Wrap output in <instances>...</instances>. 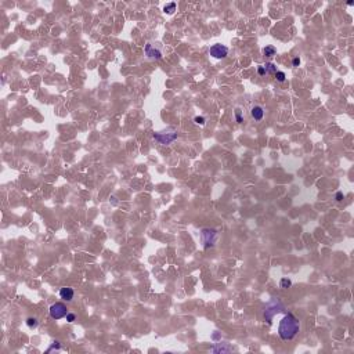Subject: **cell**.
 <instances>
[{"label": "cell", "instance_id": "obj_1", "mask_svg": "<svg viewBox=\"0 0 354 354\" xmlns=\"http://www.w3.org/2000/svg\"><path fill=\"white\" fill-rule=\"evenodd\" d=\"M300 325H299V320L295 317L293 314H285L284 318L279 321L278 325V335L282 340H292V339L299 334Z\"/></svg>", "mask_w": 354, "mask_h": 354}, {"label": "cell", "instance_id": "obj_2", "mask_svg": "<svg viewBox=\"0 0 354 354\" xmlns=\"http://www.w3.org/2000/svg\"><path fill=\"white\" fill-rule=\"evenodd\" d=\"M201 238H202V242H203V246L206 249L212 248L216 244V241H217V231L214 228H203L201 231Z\"/></svg>", "mask_w": 354, "mask_h": 354}, {"label": "cell", "instance_id": "obj_3", "mask_svg": "<svg viewBox=\"0 0 354 354\" xmlns=\"http://www.w3.org/2000/svg\"><path fill=\"white\" fill-rule=\"evenodd\" d=\"M67 314H68V310H67V306L64 303L57 302L50 307V315H51L53 320H61V318L67 317Z\"/></svg>", "mask_w": 354, "mask_h": 354}, {"label": "cell", "instance_id": "obj_4", "mask_svg": "<svg viewBox=\"0 0 354 354\" xmlns=\"http://www.w3.org/2000/svg\"><path fill=\"white\" fill-rule=\"evenodd\" d=\"M281 311H284V307H282L281 303H278V302H271V303L268 304V306L266 307L264 318L267 320V322H268V324H271V320H273V317L275 315V314L281 313Z\"/></svg>", "mask_w": 354, "mask_h": 354}, {"label": "cell", "instance_id": "obj_5", "mask_svg": "<svg viewBox=\"0 0 354 354\" xmlns=\"http://www.w3.org/2000/svg\"><path fill=\"white\" fill-rule=\"evenodd\" d=\"M154 138L162 145H169L177 138L176 133H154Z\"/></svg>", "mask_w": 354, "mask_h": 354}, {"label": "cell", "instance_id": "obj_6", "mask_svg": "<svg viewBox=\"0 0 354 354\" xmlns=\"http://www.w3.org/2000/svg\"><path fill=\"white\" fill-rule=\"evenodd\" d=\"M210 56L214 57V58H225L227 54H228V48L223 46V44H213L209 50Z\"/></svg>", "mask_w": 354, "mask_h": 354}, {"label": "cell", "instance_id": "obj_7", "mask_svg": "<svg viewBox=\"0 0 354 354\" xmlns=\"http://www.w3.org/2000/svg\"><path fill=\"white\" fill-rule=\"evenodd\" d=\"M145 54L149 57V58H157V60H161L162 58V53L159 51V50H157V48H152V46L151 44H145Z\"/></svg>", "mask_w": 354, "mask_h": 354}, {"label": "cell", "instance_id": "obj_8", "mask_svg": "<svg viewBox=\"0 0 354 354\" xmlns=\"http://www.w3.org/2000/svg\"><path fill=\"white\" fill-rule=\"evenodd\" d=\"M250 115H252V118L255 121H262L263 116H264V109L260 105H256V107H253L250 109Z\"/></svg>", "mask_w": 354, "mask_h": 354}, {"label": "cell", "instance_id": "obj_9", "mask_svg": "<svg viewBox=\"0 0 354 354\" xmlns=\"http://www.w3.org/2000/svg\"><path fill=\"white\" fill-rule=\"evenodd\" d=\"M60 298L65 302H71L73 299V289L72 288H61L60 290Z\"/></svg>", "mask_w": 354, "mask_h": 354}, {"label": "cell", "instance_id": "obj_10", "mask_svg": "<svg viewBox=\"0 0 354 354\" xmlns=\"http://www.w3.org/2000/svg\"><path fill=\"white\" fill-rule=\"evenodd\" d=\"M275 53H277V50H275L274 46H266V47L263 48V54H264L266 57H273Z\"/></svg>", "mask_w": 354, "mask_h": 354}, {"label": "cell", "instance_id": "obj_11", "mask_svg": "<svg viewBox=\"0 0 354 354\" xmlns=\"http://www.w3.org/2000/svg\"><path fill=\"white\" fill-rule=\"evenodd\" d=\"M212 350H213V353H228V351H231L233 349L228 346H221V344H219V346H214Z\"/></svg>", "mask_w": 354, "mask_h": 354}, {"label": "cell", "instance_id": "obj_12", "mask_svg": "<svg viewBox=\"0 0 354 354\" xmlns=\"http://www.w3.org/2000/svg\"><path fill=\"white\" fill-rule=\"evenodd\" d=\"M264 69H266V72L274 73V75H275V72H277V67H275L273 62H267V64L264 65Z\"/></svg>", "mask_w": 354, "mask_h": 354}, {"label": "cell", "instance_id": "obj_13", "mask_svg": "<svg viewBox=\"0 0 354 354\" xmlns=\"http://www.w3.org/2000/svg\"><path fill=\"white\" fill-rule=\"evenodd\" d=\"M174 10H176V3H169L163 7V11H165L166 14H173Z\"/></svg>", "mask_w": 354, "mask_h": 354}, {"label": "cell", "instance_id": "obj_14", "mask_svg": "<svg viewBox=\"0 0 354 354\" xmlns=\"http://www.w3.org/2000/svg\"><path fill=\"white\" fill-rule=\"evenodd\" d=\"M26 325H28L29 328H36V326L39 325V322H37L36 318L31 317V318H28V320H26Z\"/></svg>", "mask_w": 354, "mask_h": 354}, {"label": "cell", "instance_id": "obj_15", "mask_svg": "<svg viewBox=\"0 0 354 354\" xmlns=\"http://www.w3.org/2000/svg\"><path fill=\"white\" fill-rule=\"evenodd\" d=\"M279 285H281V288L286 289V288H289V286L292 285V281H290V279H288V278H282L281 281H279Z\"/></svg>", "mask_w": 354, "mask_h": 354}, {"label": "cell", "instance_id": "obj_16", "mask_svg": "<svg viewBox=\"0 0 354 354\" xmlns=\"http://www.w3.org/2000/svg\"><path fill=\"white\" fill-rule=\"evenodd\" d=\"M285 78H286L285 73L281 72V71H277V72H275V79H277L278 82H284L285 80Z\"/></svg>", "mask_w": 354, "mask_h": 354}, {"label": "cell", "instance_id": "obj_17", "mask_svg": "<svg viewBox=\"0 0 354 354\" xmlns=\"http://www.w3.org/2000/svg\"><path fill=\"white\" fill-rule=\"evenodd\" d=\"M60 349H61L60 342H54V343L51 344V346H50V347L47 349V353H50L51 350H60Z\"/></svg>", "mask_w": 354, "mask_h": 354}, {"label": "cell", "instance_id": "obj_18", "mask_svg": "<svg viewBox=\"0 0 354 354\" xmlns=\"http://www.w3.org/2000/svg\"><path fill=\"white\" fill-rule=\"evenodd\" d=\"M194 122L197 123V125H205V118L203 116H195L194 118Z\"/></svg>", "mask_w": 354, "mask_h": 354}, {"label": "cell", "instance_id": "obj_19", "mask_svg": "<svg viewBox=\"0 0 354 354\" xmlns=\"http://www.w3.org/2000/svg\"><path fill=\"white\" fill-rule=\"evenodd\" d=\"M235 118H237V122L238 123H242L244 119H242V115H241V109H235Z\"/></svg>", "mask_w": 354, "mask_h": 354}, {"label": "cell", "instance_id": "obj_20", "mask_svg": "<svg viewBox=\"0 0 354 354\" xmlns=\"http://www.w3.org/2000/svg\"><path fill=\"white\" fill-rule=\"evenodd\" d=\"M75 318H76V315H75L73 313H68V314H67V321H68V322H73V321H75Z\"/></svg>", "mask_w": 354, "mask_h": 354}, {"label": "cell", "instance_id": "obj_21", "mask_svg": "<svg viewBox=\"0 0 354 354\" xmlns=\"http://www.w3.org/2000/svg\"><path fill=\"white\" fill-rule=\"evenodd\" d=\"M336 201H342L343 198H344V195H343V192H336Z\"/></svg>", "mask_w": 354, "mask_h": 354}, {"label": "cell", "instance_id": "obj_22", "mask_svg": "<svg viewBox=\"0 0 354 354\" xmlns=\"http://www.w3.org/2000/svg\"><path fill=\"white\" fill-rule=\"evenodd\" d=\"M257 73H259V75H262V76H263V75H264V73H266V69H264V67H259V68H257Z\"/></svg>", "mask_w": 354, "mask_h": 354}, {"label": "cell", "instance_id": "obj_23", "mask_svg": "<svg viewBox=\"0 0 354 354\" xmlns=\"http://www.w3.org/2000/svg\"><path fill=\"white\" fill-rule=\"evenodd\" d=\"M299 64H300V60H299L298 57H296V58H293V61H292V65H293V67H299Z\"/></svg>", "mask_w": 354, "mask_h": 354}]
</instances>
